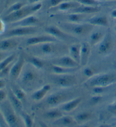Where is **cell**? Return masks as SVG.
Listing matches in <instances>:
<instances>
[{"label": "cell", "instance_id": "f546056e", "mask_svg": "<svg viewBox=\"0 0 116 127\" xmlns=\"http://www.w3.org/2000/svg\"><path fill=\"white\" fill-rule=\"evenodd\" d=\"M15 58H16V54L12 53V54L9 55L5 59H3L1 62H0V70L11 65V63L15 60Z\"/></svg>", "mask_w": 116, "mask_h": 127}, {"label": "cell", "instance_id": "52a82bcc", "mask_svg": "<svg viewBox=\"0 0 116 127\" xmlns=\"http://www.w3.org/2000/svg\"><path fill=\"white\" fill-rule=\"evenodd\" d=\"M37 31L36 26L31 27H14L13 29L7 31L4 36L7 37H14L34 34Z\"/></svg>", "mask_w": 116, "mask_h": 127}, {"label": "cell", "instance_id": "e575fe53", "mask_svg": "<svg viewBox=\"0 0 116 127\" xmlns=\"http://www.w3.org/2000/svg\"><path fill=\"white\" fill-rule=\"evenodd\" d=\"M22 118L23 123L24 124V126L26 127H32L33 124V121L30 115L26 113H22Z\"/></svg>", "mask_w": 116, "mask_h": 127}, {"label": "cell", "instance_id": "9a60e30c", "mask_svg": "<svg viewBox=\"0 0 116 127\" xmlns=\"http://www.w3.org/2000/svg\"><path fill=\"white\" fill-rule=\"evenodd\" d=\"M68 95L65 93H57L53 94L50 95L47 98L46 103L48 106L51 107H54L64 102L67 99Z\"/></svg>", "mask_w": 116, "mask_h": 127}, {"label": "cell", "instance_id": "c3c4849f", "mask_svg": "<svg viewBox=\"0 0 116 127\" xmlns=\"http://www.w3.org/2000/svg\"><path fill=\"white\" fill-rule=\"evenodd\" d=\"M111 17L114 19H116V9L113 10L111 13Z\"/></svg>", "mask_w": 116, "mask_h": 127}, {"label": "cell", "instance_id": "d6a6232c", "mask_svg": "<svg viewBox=\"0 0 116 127\" xmlns=\"http://www.w3.org/2000/svg\"><path fill=\"white\" fill-rule=\"evenodd\" d=\"M92 114L89 112H83L79 113L76 116L75 120L77 122H83L88 120L91 118Z\"/></svg>", "mask_w": 116, "mask_h": 127}, {"label": "cell", "instance_id": "5b68a950", "mask_svg": "<svg viewBox=\"0 0 116 127\" xmlns=\"http://www.w3.org/2000/svg\"><path fill=\"white\" fill-rule=\"evenodd\" d=\"M19 77H21L22 85L24 86L28 87L33 86L39 79V75L36 70L29 67H27V68L25 69L23 67Z\"/></svg>", "mask_w": 116, "mask_h": 127}, {"label": "cell", "instance_id": "b9f144b4", "mask_svg": "<svg viewBox=\"0 0 116 127\" xmlns=\"http://www.w3.org/2000/svg\"><path fill=\"white\" fill-rule=\"evenodd\" d=\"M102 97L101 96H99V95H97V96H95L92 97L91 99V103L92 104H97L101 100Z\"/></svg>", "mask_w": 116, "mask_h": 127}, {"label": "cell", "instance_id": "d4e9b609", "mask_svg": "<svg viewBox=\"0 0 116 127\" xmlns=\"http://www.w3.org/2000/svg\"><path fill=\"white\" fill-rule=\"evenodd\" d=\"M51 86L49 85L46 84L43 86L37 91H35L32 95V98L33 100L36 101H39L44 98L47 94L48 91L50 90Z\"/></svg>", "mask_w": 116, "mask_h": 127}, {"label": "cell", "instance_id": "d590c367", "mask_svg": "<svg viewBox=\"0 0 116 127\" xmlns=\"http://www.w3.org/2000/svg\"><path fill=\"white\" fill-rule=\"evenodd\" d=\"M81 5L87 6H99L100 2L97 0H76Z\"/></svg>", "mask_w": 116, "mask_h": 127}, {"label": "cell", "instance_id": "f907efd6", "mask_svg": "<svg viewBox=\"0 0 116 127\" xmlns=\"http://www.w3.org/2000/svg\"><path fill=\"white\" fill-rule=\"evenodd\" d=\"M104 1H115V0H104Z\"/></svg>", "mask_w": 116, "mask_h": 127}, {"label": "cell", "instance_id": "ba28073f", "mask_svg": "<svg viewBox=\"0 0 116 127\" xmlns=\"http://www.w3.org/2000/svg\"><path fill=\"white\" fill-rule=\"evenodd\" d=\"M54 79V83L58 86L62 87H68L75 85L77 82L76 77L69 74L57 75Z\"/></svg>", "mask_w": 116, "mask_h": 127}, {"label": "cell", "instance_id": "30bf717a", "mask_svg": "<svg viewBox=\"0 0 116 127\" xmlns=\"http://www.w3.org/2000/svg\"><path fill=\"white\" fill-rule=\"evenodd\" d=\"M113 45V40L111 33L107 32L104 35L103 39L100 42L98 48L99 53L101 55H106L111 51Z\"/></svg>", "mask_w": 116, "mask_h": 127}, {"label": "cell", "instance_id": "7bdbcfd3", "mask_svg": "<svg viewBox=\"0 0 116 127\" xmlns=\"http://www.w3.org/2000/svg\"><path fill=\"white\" fill-rule=\"evenodd\" d=\"M5 22L3 21V19H1L0 18V34H2L4 32L5 29Z\"/></svg>", "mask_w": 116, "mask_h": 127}, {"label": "cell", "instance_id": "74e56055", "mask_svg": "<svg viewBox=\"0 0 116 127\" xmlns=\"http://www.w3.org/2000/svg\"><path fill=\"white\" fill-rule=\"evenodd\" d=\"M11 66H12V65H10L7 67H6L3 69H2L1 70H0V77L5 76V75H9Z\"/></svg>", "mask_w": 116, "mask_h": 127}, {"label": "cell", "instance_id": "ffe728a7", "mask_svg": "<svg viewBox=\"0 0 116 127\" xmlns=\"http://www.w3.org/2000/svg\"><path fill=\"white\" fill-rule=\"evenodd\" d=\"M80 5L81 4L78 2L77 1H75L69 0V1L63 2L62 3L60 4L54 8L60 11H72V10L79 7Z\"/></svg>", "mask_w": 116, "mask_h": 127}, {"label": "cell", "instance_id": "ee69618b", "mask_svg": "<svg viewBox=\"0 0 116 127\" xmlns=\"http://www.w3.org/2000/svg\"><path fill=\"white\" fill-rule=\"evenodd\" d=\"M108 110L111 113L116 115V102L108 107Z\"/></svg>", "mask_w": 116, "mask_h": 127}, {"label": "cell", "instance_id": "83f0119b", "mask_svg": "<svg viewBox=\"0 0 116 127\" xmlns=\"http://www.w3.org/2000/svg\"><path fill=\"white\" fill-rule=\"evenodd\" d=\"M28 61L35 68L43 69L45 66L44 61L38 57L30 56L28 58Z\"/></svg>", "mask_w": 116, "mask_h": 127}, {"label": "cell", "instance_id": "816d5d0a", "mask_svg": "<svg viewBox=\"0 0 116 127\" xmlns=\"http://www.w3.org/2000/svg\"><path fill=\"white\" fill-rule=\"evenodd\" d=\"M115 31H116V26H115Z\"/></svg>", "mask_w": 116, "mask_h": 127}, {"label": "cell", "instance_id": "f6af8a7d", "mask_svg": "<svg viewBox=\"0 0 116 127\" xmlns=\"http://www.w3.org/2000/svg\"><path fill=\"white\" fill-rule=\"evenodd\" d=\"M9 55L6 51H0V62H1L3 59H5Z\"/></svg>", "mask_w": 116, "mask_h": 127}, {"label": "cell", "instance_id": "4316f807", "mask_svg": "<svg viewBox=\"0 0 116 127\" xmlns=\"http://www.w3.org/2000/svg\"><path fill=\"white\" fill-rule=\"evenodd\" d=\"M86 17V14L76 13H71L69 14L65 15V19L71 23H79L83 21Z\"/></svg>", "mask_w": 116, "mask_h": 127}, {"label": "cell", "instance_id": "f1b7e54d", "mask_svg": "<svg viewBox=\"0 0 116 127\" xmlns=\"http://www.w3.org/2000/svg\"><path fill=\"white\" fill-rule=\"evenodd\" d=\"M103 33L101 31H95L91 33L90 36V44L91 45H95L96 44L99 43L101 41V40L104 36Z\"/></svg>", "mask_w": 116, "mask_h": 127}, {"label": "cell", "instance_id": "484cf974", "mask_svg": "<svg viewBox=\"0 0 116 127\" xmlns=\"http://www.w3.org/2000/svg\"><path fill=\"white\" fill-rule=\"evenodd\" d=\"M50 69L52 72L56 75L69 74L70 73L72 72L76 69L75 68H68V67L61 66L52 64L50 65Z\"/></svg>", "mask_w": 116, "mask_h": 127}, {"label": "cell", "instance_id": "5bb4252c", "mask_svg": "<svg viewBox=\"0 0 116 127\" xmlns=\"http://www.w3.org/2000/svg\"><path fill=\"white\" fill-rule=\"evenodd\" d=\"M39 23V19L35 16L31 15L11 24L13 27H31L36 26Z\"/></svg>", "mask_w": 116, "mask_h": 127}, {"label": "cell", "instance_id": "ac0fdd59", "mask_svg": "<svg viewBox=\"0 0 116 127\" xmlns=\"http://www.w3.org/2000/svg\"><path fill=\"white\" fill-rule=\"evenodd\" d=\"M101 8L99 6H87L80 5L79 7L71 11V13H76L88 14L96 13L100 11Z\"/></svg>", "mask_w": 116, "mask_h": 127}, {"label": "cell", "instance_id": "7a4b0ae2", "mask_svg": "<svg viewBox=\"0 0 116 127\" xmlns=\"http://www.w3.org/2000/svg\"><path fill=\"white\" fill-rule=\"evenodd\" d=\"M15 110L9 100L6 99L3 102L0 103V111L7 126L11 127L21 126L20 120Z\"/></svg>", "mask_w": 116, "mask_h": 127}, {"label": "cell", "instance_id": "f5cc1de1", "mask_svg": "<svg viewBox=\"0 0 116 127\" xmlns=\"http://www.w3.org/2000/svg\"><path fill=\"white\" fill-rule=\"evenodd\" d=\"M97 1H102V0H97Z\"/></svg>", "mask_w": 116, "mask_h": 127}, {"label": "cell", "instance_id": "60d3db41", "mask_svg": "<svg viewBox=\"0 0 116 127\" xmlns=\"http://www.w3.org/2000/svg\"><path fill=\"white\" fill-rule=\"evenodd\" d=\"M83 73L84 75L88 77H92L94 75V71L90 67H87L84 69Z\"/></svg>", "mask_w": 116, "mask_h": 127}, {"label": "cell", "instance_id": "603a6c76", "mask_svg": "<svg viewBox=\"0 0 116 127\" xmlns=\"http://www.w3.org/2000/svg\"><path fill=\"white\" fill-rule=\"evenodd\" d=\"M86 22L91 24L93 26H107L109 23V21L107 17L105 16H95L88 19Z\"/></svg>", "mask_w": 116, "mask_h": 127}, {"label": "cell", "instance_id": "cb8c5ba5", "mask_svg": "<svg viewBox=\"0 0 116 127\" xmlns=\"http://www.w3.org/2000/svg\"><path fill=\"white\" fill-rule=\"evenodd\" d=\"M80 49L81 44L78 43L72 44L69 47L70 56L79 65L80 63Z\"/></svg>", "mask_w": 116, "mask_h": 127}, {"label": "cell", "instance_id": "836d02e7", "mask_svg": "<svg viewBox=\"0 0 116 127\" xmlns=\"http://www.w3.org/2000/svg\"><path fill=\"white\" fill-rule=\"evenodd\" d=\"M24 6L25 4L23 2H18L14 3L12 5H11L8 8V9L7 10L6 12V15L8 14H10L11 13H13L14 11L18 10L21 9V8L24 7Z\"/></svg>", "mask_w": 116, "mask_h": 127}, {"label": "cell", "instance_id": "7c38bea8", "mask_svg": "<svg viewBox=\"0 0 116 127\" xmlns=\"http://www.w3.org/2000/svg\"><path fill=\"white\" fill-rule=\"evenodd\" d=\"M51 63L52 64L59 65V66L68 67V68H78L80 65L70 56H62L54 59L52 60Z\"/></svg>", "mask_w": 116, "mask_h": 127}, {"label": "cell", "instance_id": "d6986e66", "mask_svg": "<svg viewBox=\"0 0 116 127\" xmlns=\"http://www.w3.org/2000/svg\"><path fill=\"white\" fill-rule=\"evenodd\" d=\"M75 119L70 116H62L53 122V124L58 126H74L77 124Z\"/></svg>", "mask_w": 116, "mask_h": 127}, {"label": "cell", "instance_id": "44dd1931", "mask_svg": "<svg viewBox=\"0 0 116 127\" xmlns=\"http://www.w3.org/2000/svg\"><path fill=\"white\" fill-rule=\"evenodd\" d=\"M7 98L15 110L19 112L21 111L22 108V102L15 96L10 88L7 91Z\"/></svg>", "mask_w": 116, "mask_h": 127}, {"label": "cell", "instance_id": "277c9868", "mask_svg": "<svg viewBox=\"0 0 116 127\" xmlns=\"http://www.w3.org/2000/svg\"><path fill=\"white\" fill-rule=\"evenodd\" d=\"M54 43L47 42L31 45V51L35 53V55H40L43 56L53 55L61 50L60 47H59Z\"/></svg>", "mask_w": 116, "mask_h": 127}, {"label": "cell", "instance_id": "8fae6325", "mask_svg": "<svg viewBox=\"0 0 116 127\" xmlns=\"http://www.w3.org/2000/svg\"><path fill=\"white\" fill-rule=\"evenodd\" d=\"M45 31L48 34L53 36L58 40L69 41L72 39V37L68 34L65 31L55 26H50L46 27L45 29Z\"/></svg>", "mask_w": 116, "mask_h": 127}, {"label": "cell", "instance_id": "7402d4cb", "mask_svg": "<svg viewBox=\"0 0 116 127\" xmlns=\"http://www.w3.org/2000/svg\"><path fill=\"white\" fill-rule=\"evenodd\" d=\"M82 100L81 97H78L71 100H70L64 103L62 106V110L65 112H69L74 110L80 104Z\"/></svg>", "mask_w": 116, "mask_h": 127}, {"label": "cell", "instance_id": "bcb514c9", "mask_svg": "<svg viewBox=\"0 0 116 127\" xmlns=\"http://www.w3.org/2000/svg\"><path fill=\"white\" fill-rule=\"evenodd\" d=\"M6 85V83L5 79L2 77H0V89H4Z\"/></svg>", "mask_w": 116, "mask_h": 127}, {"label": "cell", "instance_id": "2e32d148", "mask_svg": "<svg viewBox=\"0 0 116 127\" xmlns=\"http://www.w3.org/2000/svg\"><path fill=\"white\" fill-rule=\"evenodd\" d=\"M91 47L90 43L84 42L82 44L80 49V65L84 66L87 65L91 55Z\"/></svg>", "mask_w": 116, "mask_h": 127}, {"label": "cell", "instance_id": "4dcf8cb0", "mask_svg": "<svg viewBox=\"0 0 116 127\" xmlns=\"http://www.w3.org/2000/svg\"><path fill=\"white\" fill-rule=\"evenodd\" d=\"M45 116L48 119L56 120V119L60 118V117L62 116L63 115L60 110H57V109H53V110L47 111L45 114Z\"/></svg>", "mask_w": 116, "mask_h": 127}, {"label": "cell", "instance_id": "4fadbf2b", "mask_svg": "<svg viewBox=\"0 0 116 127\" xmlns=\"http://www.w3.org/2000/svg\"><path fill=\"white\" fill-rule=\"evenodd\" d=\"M57 40V39L49 34L39 35L29 37L27 40L26 44L28 46H31L47 42H56Z\"/></svg>", "mask_w": 116, "mask_h": 127}, {"label": "cell", "instance_id": "1f68e13d", "mask_svg": "<svg viewBox=\"0 0 116 127\" xmlns=\"http://www.w3.org/2000/svg\"><path fill=\"white\" fill-rule=\"evenodd\" d=\"M10 89H11V90H12L15 96L19 99H20L22 102H23V100H25L26 95H25V93L23 89H22L20 87L16 86H14L13 87H11Z\"/></svg>", "mask_w": 116, "mask_h": 127}, {"label": "cell", "instance_id": "8992f818", "mask_svg": "<svg viewBox=\"0 0 116 127\" xmlns=\"http://www.w3.org/2000/svg\"><path fill=\"white\" fill-rule=\"evenodd\" d=\"M116 76L113 74H103L96 77H92L88 83L93 87H108L115 82Z\"/></svg>", "mask_w": 116, "mask_h": 127}, {"label": "cell", "instance_id": "8d00e7d4", "mask_svg": "<svg viewBox=\"0 0 116 127\" xmlns=\"http://www.w3.org/2000/svg\"><path fill=\"white\" fill-rule=\"evenodd\" d=\"M69 1V0H49L48 4L50 8H54L63 2Z\"/></svg>", "mask_w": 116, "mask_h": 127}, {"label": "cell", "instance_id": "3957f363", "mask_svg": "<svg viewBox=\"0 0 116 127\" xmlns=\"http://www.w3.org/2000/svg\"><path fill=\"white\" fill-rule=\"evenodd\" d=\"M60 26L66 32H68L76 35L83 36L91 32L94 26L87 22L86 23L66 22L60 23Z\"/></svg>", "mask_w": 116, "mask_h": 127}, {"label": "cell", "instance_id": "f35d334b", "mask_svg": "<svg viewBox=\"0 0 116 127\" xmlns=\"http://www.w3.org/2000/svg\"><path fill=\"white\" fill-rule=\"evenodd\" d=\"M107 87H100V86L93 87V89H92V91H93V93H95L96 94H101V93H104V91L106 90Z\"/></svg>", "mask_w": 116, "mask_h": 127}, {"label": "cell", "instance_id": "ab89813d", "mask_svg": "<svg viewBox=\"0 0 116 127\" xmlns=\"http://www.w3.org/2000/svg\"><path fill=\"white\" fill-rule=\"evenodd\" d=\"M7 98V92L4 89H0V103L3 102Z\"/></svg>", "mask_w": 116, "mask_h": 127}, {"label": "cell", "instance_id": "6da1fadb", "mask_svg": "<svg viewBox=\"0 0 116 127\" xmlns=\"http://www.w3.org/2000/svg\"><path fill=\"white\" fill-rule=\"evenodd\" d=\"M42 7V4L37 3L31 5H25L18 10L6 14L3 18V21L6 23H12L22 19L29 15H32L35 12L39 11Z\"/></svg>", "mask_w": 116, "mask_h": 127}, {"label": "cell", "instance_id": "7dc6e473", "mask_svg": "<svg viewBox=\"0 0 116 127\" xmlns=\"http://www.w3.org/2000/svg\"><path fill=\"white\" fill-rule=\"evenodd\" d=\"M29 3L31 4H35V3H39V2L45 1V0H28Z\"/></svg>", "mask_w": 116, "mask_h": 127}, {"label": "cell", "instance_id": "9c48e42d", "mask_svg": "<svg viewBox=\"0 0 116 127\" xmlns=\"http://www.w3.org/2000/svg\"><path fill=\"white\" fill-rule=\"evenodd\" d=\"M25 59L24 56L21 54L16 62L11 66L9 76L12 80H16L20 76L23 67L24 66Z\"/></svg>", "mask_w": 116, "mask_h": 127}, {"label": "cell", "instance_id": "e0dca14e", "mask_svg": "<svg viewBox=\"0 0 116 127\" xmlns=\"http://www.w3.org/2000/svg\"><path fill=\"white\" fill-rule=\"evenodd\" d=\"M19 44V41L13 37H7L0 41V51H7L17 47Z\"/></svg>", "mask_w": 116, "mask_h": 127}, {"label": "cell", "instance_id": "681fc988", "mask_svg": "<svg viewBox=\"0 0 116 127\" xmlns=\"http://www.w3.org/2000/svg\"><path fill=\"white\" fill-rule=\"evenodd\" d=\"M10 1H11V0H5V5L6 6L8 5Z\"/></svg>", "mask_w": 116, "mask_h": 127}]
</instances>
